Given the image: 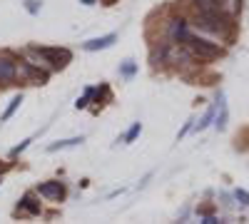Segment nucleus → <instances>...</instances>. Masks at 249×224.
<instances>
[{
    "label": "nucleus",
    "mask_w": 249,
    "mask_h": 224,
    "mask_svg": "<svg viewBox=\"0 0 249 224\" xmlns=\"http://www.w3.org/2000/svg\"><path fill=\"white\" fill-rule=\"evenodd\" d=\"M192 25L207 35H219V37L234 35V17L222 10H195Z\"/></svg>",
    "instance_id": "f257e3e1"
},
{
    "label": "nucleus",
    "mask_w": 249,
    "mask_h": 224,
    "mask_svg": "<svg viewBox=\"0 0 249 224\" xmlns=\"http://www.w3.org/2000/svg\"><path fill=\"white\" fill-rule=\"evenodd\" d=\"M30 55L37 57V65H43L45 70L55 72V70H62L72 63V52L68 48H45V45H30L28 48Z\"/></svg>",
    "instance_id": "f03ea898"
},
{
    "label": "nucleus",
    "mask_w": 249,
    "mask_h": 224,
    "mask_svg": "<svg viewBox=\"0 0 249 224\" xmlns=\"http://www.w3.org/2000/svg\"><path fill=\"white\" fill-rule=\"evenodd\" d=\"M184 45H187V50H190L197 60H204V63H210V60H217V57L224 55V48H219V43H212V40L199 37L195 33L187 35Z\"/></svg>",
    "instance_id": "7ed1b4c3"
},
{
    "label": "nucleus",
    "mask_w": 249,
    "mask_h": 224,
    "mask_svg": "<svg viewBox=\"0 0 249 224\" xmlns=\"http://www.w3.org/2000/svg\"><path fill=\"white\" fill-rule=\"evenodd\" d=\"M50 77V70L40 68L37 63H18V80L20 83H28V85H45Z\"/></svg>",
    "instance_id": "20e7f679"
},
{
    "label": "nucleus",
    "mask_w": 249,
    "mask_h": 224,
    "mask_svg": "<svg viewBox=\"0 0 249 224\" xmlns=\"http://www.w3.org/2000/svg\"><path fill=\"white\" fill-rule=\"evenodd\" d=\"M192 10H222L227 15H237L242 10V0H190Z\"/></svg>",
    "instance_id": "39448f33"
},
{
    "label": "nucleus",
    "mask_w": 249,
    "mask_h": 224,
    "mask_svg": "<svg viewBox=\"0 0 249 224\" xmlns=\"http://www.w3.org/2000/svg\"><path fill=\"white\" fill-rule=\"evenodd\" d=\"M164 33H167V43H184L187 35H190V20L184 17H170L164 23Z\"/></svg>",
    "instance_id": "423d86ee"
},
{
    "label": "nucleus",
    "mask_w": 249,
    "mask_h": 224,
    "mask_svg": "<svg viewBox=\"0 0 249 224\" xmlns=\"http://www.w3.org/2000/svg\"><path fill=\"white\" fill-rule=\"evenodd\" d=\"M37 194L50 199V202H62L68 197V187H65V182H60V179H48L43 185H37Z\"/></svg>",
    "instance_id": "0eeeda50"
},
{
    "label": "nucleus",
    "mask_w": 249,
    "mask_h": 224,
    "mask_svg": "<svg viewBox=\"0 0 249 224\" xmlns=\"http://www.w3.org/2000/svg\"><path fill=\"white\" fill-rule=\"evenodd\" d=\"M18 80V60L10 52H0V85H13Z\"/></svg>",
    "instance_id": "6e6552de"
},
{
    "label": "nucleus",
    "mask_w": 249,
    "mask_h": 224,
    "mask_svg": "<svg viewBox=\"0 0 249 224\" xmlns=\"http://www.w3.org/2000/svg\"><path fill=\"white\" fill-rule=\"evenodd\" d=\"M40 212H43V207H40V202L35 199V194H33V192H25L23 197H20L15 214H28V217H37Z\"/></svg>",
    "instance_id": "1a4fd4ad"
},
{
    "label": "nucleus",
    "mask_w": 249,
    "mask_h": 224,
    "mask_svg": "<svg viewBox=\"0 0 249 224\" xmlns=\"http://www.w3.org/2000/svg\"><path fill=\"white\" fill-rule=\"evenodd\" d=\"M117 43V35L115 33H107V35H102V37H92V40H85L82 43V50H88V52H97V50H107Z\"/></svg>",
    "instance_id": "9d476101"
},
{
    "label": "nucleus",
    "mask_w": 249,
    "mask_h": 224,
    "mask_svg": "<svg viewBox=\"0 0 249 224\" xmlns=\"http://www.w3.org/2000/svg\"><path fill=\"white\" fill-rule=\"evenodd\" d=\"M217 117H214V127L219 130V132H224L227 130V120H230V110H227V103H224V92H219L217 95Z\"/></svg>",
    "instance_id": "9b49d317"
},
{
    "label": "nucleus",
    "mask_w": 249,
    "mask_h": 224,
    "mask_svg": "<svg viewBox=\"0 0 249 224\" xmlns=\"http://www.w3.org/2000/svg\"><path fill=\"white\" fill-rule=\"evenodd\" d=\"M214 117H217V103L199 117V122H195V132H202V130H207L210 125H214Z\"/></svg>",
    "instance_id": "f8f14e48"
},
{
    "label": "nucleus",
    "mask_w": 249,
    "mask_h": 224,
    "mask_svg": "<svg viewBox=\"0 0 249 224\" xmlns=\"http://www.w3.org/2000/svg\"><path fill=\"white\" fill-rule=\"evenodd\" d=\"M85 142V137H70V139H57L53 145H48V152H60V150H68V147H77Z\"/></svg>",
    "instance_id": "ddd939ff"
},
{
    "label": "nucleus",
    "mask_w": 249,
    "mask_h": 224,
    "mask_svg": "<svg viewBox=\"0 0 249 224\" xmlns=\"http://www.w3.org/2000/svg\"><path fill=\"white\" fill-rule=\"evenodd\" d=\"M92 103H97V105H107V103H112V90H110V85L102 83L100 87H95V97H92Z\"/></svg>",
    "instance_id": "4468645a"
},
{
    "label": "nucleus",
    "mask_w": 249,
    "mask_h": 224,
    "mask_svg": "<svg viewBox=\"0 0 249 224\" xmlns=\"http://www.w3.org/2000/svg\"><path fill=\"white\" fill-rule=\"evenodd\" d=\"M92 97H95V87H85V95L75 100V110H85L92 103Z\"/></svg>",
    "instance_id": "2eb2a0df"
},
{
    "label": "nucleus",
    "mask_w": 249,
    "mask_h": 224,
    "mask_svg": "<svg viewBox=\"0 0 249 224\" xmlns=\"http://www.w3.org/2000/svg\"><path fill=\"white\" fill-rule=\"evenodd\" d=\"M140 132H142V122H132V127L122 135V142H124V145H130V142H135L140 137Z\"/></svg>",
    "instance_id": "dca6fc26"
},
{
    "label": "nucleus",
    "mask_w": 249,
    "mask_h": 224,
    "mask_svg": "<svg viewBox=\"0 0 249 224\" xmlns=\"http://www.w3.org/2000/svg\"><path fill=\"white\" fill-rule=\"evenodd\" d=\"M20 103H23V95H15L13 100H10V105H8V110L3 112V117H0V122H8L13 115H15V110L20 107Z\"/></svg>",
    "instance_id": "f3484780"
},
{
    "label": "nucleus",
    "mask_w": 249,
    "mask_h": 224,
    "mask_svg": "<svg viewBox=\"0 0 249 224\" xmlns=\"http://www.w3.org/2000/svg\"><path fill=\"white\" fill-rule=\"evenodd\" d=\"M135 72H137V63H135V60H124V63L120 65V75L122 77H135Z\"/></svg>",
    "instance_id": "a211bd4d"
},
{
    "label": "nucleus",
    "mask_w": 249,
    "mask_h": 224,
    "mask_svg": "<svg viewBox=\"0 0 249 224\" xmlns=\"http://www.w3.org/2000/svg\"><path fill=\"white\" fill-rule=\"evenodd\" d=\"M234 199L239 202L242 207H249V192H247V190H239V187H237V190H234Z\"/></svg>",
    "instance_id": "6ab92c4d"
},
{
    "label": "nucleus",
    "mask_w": 249,
    "mask_h": 224,
    "mask_svg": "<svg viewBox=\"0 0 249 224\" xmlns=\"http://www.w3.org/2000/svg\"><path fill=\"white\" fill-rule=\"evenodd\" d=\"M30 142H33V137H28V139H23V142H20V145H15V147L10 150V157H18L20 152H25V150H28V145H30Z\"/></svg>",
    "instance_id": "aec40b11"
},
{
    "label": "nucleus",
    "mask_w": 249,
    "mask_h": 224,
    "mask_svg": "<svg viewBox=\"0 0 249 224\" xmlns=\"http://www.w3.org/2000/svg\"><path fill=\"white\" fill-rule=\"evenodd\" d=\"M40 5H43L40 0H25V10H28L30 15H37V13H40Z\"/></svg>",
    "instance_id": "412c9836"
},
{
    "label": "nucleus",
    "mask_w": 249,
    "mask_h": 224,
    "mask_svg": "<svg viewBox=\"0 0 249 224\" xmlns=\"http://www.w3.org/2000/svg\"><path fill=\"white\" fill-rule=\"evenodd\" d=\"M190 130H195V120H187V122H184V127L179 130V135H177V139H182V137H184L187 132H190Z\"/></svg>",
    "instance_id": "4be33fe9"
},
{
    "label": "nucleus",
    "mask_w": 249,
    "mask_h": 224,
    "mask_svg": "<svg viewBox=\"0 0 249 224\" xmlns=\"http://www.w3.org/2000/svg\"><path fill=\"white\" fill-rule=\"evenodd\" d=\"M202 222H204V224H219V219H217L214 214H204V217H202Z\"/></svg>",
    "instance_id": "5701e85b"
},
{
    "label": "nucleus",
    "mask_w": 249,
    "mask_h": 224,
    "mask_svg": "<svg viewBox=\"0 0 249 224\" xmlns=\"http://www.w3.org/2000/svg\"><path fill=\"white\" fill-rule=\"evenodd\" d=\"M10 170V165H8V162H0V174H3V172H8Z\"/></svg>",
    "instance_id": "b1692460"
},
{
    "label": "nucleus",
    "mask_w": 249,
    "mask_h": 224,
    "mask_svg": "<svg viewBox=\"0 0 249 224\" xmlns=\"http://www.w3.org/2000/svg\"><path fill=\"white\" fill-rule=\"evenodd\" d=\"M100 3H102V5H115L117 0H100Z\"/></svg>",
    "instance_id": "393cba45"
},
{
    "label": "nucleus",
    "mask_w": 249,
    "mask_h": 224,
    "mask_svg": "<svg viewBox=\"0 0 249 224\" xmlns=\"http://www.w3.org/2000/svg\"><path fill=\"white\" fill-rule=\"evenodd\" d=\"M82 5H95V0H80Z\"/></svg>",
    "instance_id": "a878e982"
}]
</instances>
